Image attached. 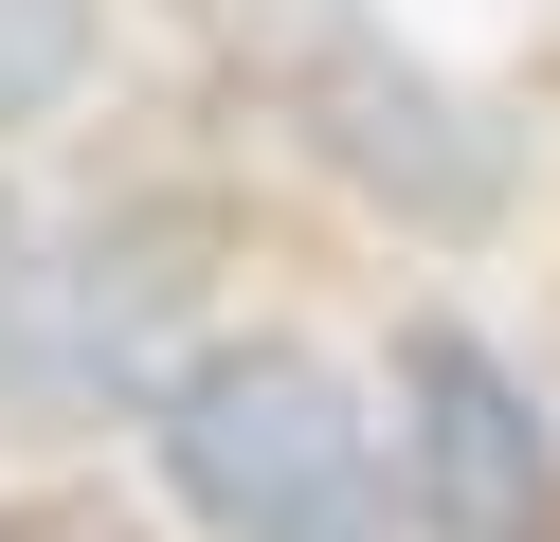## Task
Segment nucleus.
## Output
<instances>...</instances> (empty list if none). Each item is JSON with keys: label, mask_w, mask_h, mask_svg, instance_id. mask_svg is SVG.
<instances>
[{"label": "nucleus", "mask_w": 560, "mask_h": 542, "mask_svg": "<svg viewBox=\"0 0 560 542\" xmlns=\"http://www.w3.org/2000/svg\"><path fill=\"white\" fill-rule=\"evenodd\" d=\"M163 470L218 542H380V452L362 397L307 344H218L163 380Z\"/></svg>", "instance_id": "1"}, {"label": "nucleus", "mask_w": 560, "mask_h": 542, "mask_svg": "<svg viewBox=\"0 0 560 542\" xmlns=\"http://www.w3.org/2000/svg\"><path fill=\"white\" fill-rule=\"evenodd\" d=\"M199 289V235L163 217V235H109V253H73V272L37 289V344H19V380H127L145 361V325Z\"/></svg>", "instance_id": "4"}, {"label": "nucleus", "mask_w": 560, "mask_h": 542, "mask_svg": "<svg viewBox=\"0 0 560 542\" xmlns=\"http://www.w3.org/2000/svg\"><path fill=\"white\" fill-rule=\"evenodd\" d=\"M0 308H19V235H0Z\"/></svg>", "instance_id": "7"}, {"label": "nucleus", "mask_w": 560, "mask_h": 542, "mask_svg": "<svg viewBox=\"0 0 560 542\" xmlns=\"http://www.w3.org/2000/svg\"><path fill=\"white\" fill-rule=\"evenodd\" d=\"M398 452H416V524L434 542H542L560 524V434L470 325L398 344Z\"/></svg>", "instance_id": "3"}, {"label": "nucleus", "mask_w": 560, "mask_h": 542, "mask_svg": "<svg viewBox=\"0 0 560 542\" xmlns=\"http://www.w3.org/2000/svg\"><path fill=\"white\" fill-rule=\"evenodd\" d=\"M0 542H127L109 506H0Z\"/></svg>", "instance_id": "6"}, {"label": "nucleus", "mask_w": 560, "mask_h": 542, "mask_svg": "<svg viewBox=\"0 0 560 542\" xmlns=\"http://www.w3.org/2000/svg\"><path fill=\"white\" fill-rule=\"evenodd\" d=\"M91 0H0V127H37V108H73L91 91Z\"/></svg>", "instance_id": "5"}, {"label": "nucleus", "mask_w": 560, "mask_h": 542, "mask_svg": "<svg viewBox=\"0 0 560 542\" xmlns=\"http://www.w3.org/2000/svg\"><path fill=\"white\" fill-rule=\"evenodd\" d=\"M290 127L326 145L362 199H398L416 235H488V217H506V145H488V108H452L380 19H343L326 55L290 72Z\"/></svg>", "instance_id": "2"}]
</instances>
